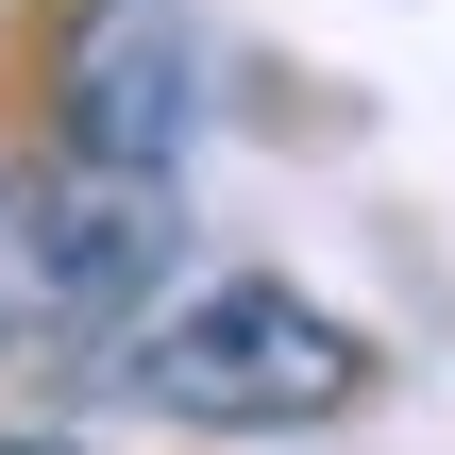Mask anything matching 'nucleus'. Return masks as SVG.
Listing matches in <instances>:
<instances>
[{
	"label": "nucleus",
	"instance_id": "3",
	"mask_svg": "<svg viewBox=\"0 0 455 455\" xmlns=\"http://www.w3.org/2000/svg\"><path fill=\"white\" fill-rule=\"evenodd\" d=\"M186 118H203V34H186V0H68V17H51V135H68V169L169 186Z\"/></svg>",
	"mask_w": 455,
	"mask_h": 455
},
{
	"label": "nucleus",
	"instance_id": "4",
	"mask_svg": "<svg viewBox=\"0 0 455 455\" xmlns=\"http://www.w3.org/2000/svg\"><path fill=\"white\" fill-rule=\"evenodd\" d=\"M0 455H68V439H0Z\"/></svg>",
	"mask_w": 455,
	"mask_h": 455
},
{
	"label": "nucleus",
	"instance_id": "2",
	"mask_svg": "<svg viewBox=\"0 0 455 455\" xmlns=\"http://www.w3.org/2000/svg\"><path fill=\"white\" fill-rule=\"evenodd\" d=\"M169 270V186L135 169H0V355H84L152 304Z\"/></svg>",
	"mask_w": 455,
	"mask_h": 455
},
{
	"label": "nucleus",
	"instance_id": "1",
	"mask_svg": "<svg viewBox=\"0 0 455 455\" xmlns=\"http://www.w3.org/2000/svg\"><path fill=\"white\" fill-rule=\"evenodd\" d=\"M118 388L169 405V422H203V439H304V422H355L371 338H355L338 304L236 270V287H186L169 321H135V338H118Z\"/></svg>",
	"mask_w": 455,
	"mask_h": 455
}]
</instances>
